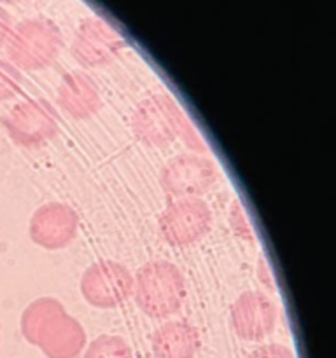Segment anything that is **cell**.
I'll list each match as a JSON object with an SVG mask.
<instances>
[{
  "label": "cell",
  "mask_w": 336,
  "mask_h": 358,
  "mask_svg": "<svg viewBox=\"0 0 336 358\" xmlns=\"http://www.w3.org/2000/svg\"><path fill=\"white\" fill-rule=\"evenodd\" d=\"M79 289L88 304L98 310H112L133 296V275L121 262H94L80 276Z\"/></svg>",
  "instance_id": "obj_4"
},
{
  "label": "cell",
  "mask_w": 336,
  "mask_h": 358,
  "mask_svg": "<svg viewBox=\"0 0 336 358\" xmlns=\"http://www.w3.org/2000/svg\"><path fill=\"white\" fill-rule=\"evenodd\" d=\"M10 31H13V20H10L9 13L0 6V48L9 41Z\"/></svg>",
  "instance_id": "obj_19"
},
{
  "label": "cell",
  "mask_w": 336,
  "mask_h": 358,
  "mask_svg": "<svg viewBox=\"0 0 336 358\" xmlns=\"http://www.w3.org/2000/svg\"><path fill=\"white\" fill-rule=\"evenodd\" d=\"M59 108L77 121L90 119L100 110L102 96L98 86L86 73H66L56 90Z\"/></svg>",
  "instance_id": "obj_11"
},
{
  "label": "cell",
  "mask_w": 336,
  "mask_h": 358,
  "mask_svg": "<svg viewBox=\"0 0 336 358\" xmlns=\"http://www.w3.org/2000/svg\"><path fill=\"white\" fill-rule=\"evenodd\" d=\"M4 128L14 143L21 147H41L58 135V117L48 100L34 98L18 103L4 119Z\"/></svg>",
  "instance_id": "obj_5"
},
{
  "label": "cell",
  "mask_w": 336,
  "mask_h": 358,
  "mask_svg": "<svg viewBox=\"0 0 336 358\" xmlns=\"http://www.w3.org/2000/svg\"><path fill=\"white\" fill-rule=\"evenodd\" d=\"M202 346L198 329L184 320H172L156 329L150 348L156 358H192Z\"/></svg>",
  "instance_id": "obj_13"
},
{
  "label": "cell",
  "mask_w": 336,
  "mask_h": 358,
  "mask_svg": "<svg viewBox=\"0 0 336 358\" xmlns=\"http://www.w3.org/2000/svg\"><path fill=\"white\" fill-rule=\"evenodd\" d=\"M276 324L275 303L262 292H244L231 306V325L244 341H261Z\"/></svg>",
  "instance_id": "obj_10"
},
{
  "label": "cell",
  "mask_w": 336,
  "mask_h": 358,
  "mask_svg": "<svg viewBox=\"0 0 336 358\" xmlns=\"http://www.w3.org/2000/svg\"><path fill=\"white\" fill-rule=\"evenodd\" d=\"M63 38L49 20H24L13 28L7 41V55L16 69L37 72L48 69L62 51Z\"/></svg>",
  "instance_id": "obj_3"
},
{
  "label": "cell",
  "mask_w": 336,
  "mask_h": 358,
  "mask_svg": "<svg viewBox=\"0 0 336 358\" xmlns=\"http://www.w3.org/2000/svg\"><path fill=\"white\" fill-rule=\"evenodd\" d=\"M66 313L65 306L59 303L55 297H38V299L31 301L27 308H24L23 315H21V334L27 339L30 345H37L38 338L42 332L52 324L58 317Z\"/></svg>",
  "instance_id": "obj_14"
},
{
  "label": "cell",
  "mask_w": 336,
  "mask_h": 358,
  "mask_svg": "<svg viewBox=\"0 0 336 358\" xmlns=\"http://www.w3.org/2000/svg\"><path fill=\"white\" fill-rule=\"evenodd\" d=\"M217 180L216 164L196 152L181 154L168 161L160 175V184L170 198H200Z\"/></svg>",
  "instance_id": "obj_6"
},
{
  "label": "cell",
  "mask_w": 336,
  "mask_h": 358,
  "mask_svg": "<svg viewBox=\"0 0 336 358\" xmlns=\"http://www.w3.org/2000/svg\"><path fill=\"white\" fill-rule=\"evenodd\" d=\"M212 212L202 198L174 199L160 217V233L172 247H189L206 236Z\"/></svg>",
  "instance_id": "obj_7"
},
{
  "label": "cell",
  "mask_w": 336,
  "mask_h": 358,
  "mask_svg": "<svg viewBox=\"0 0 336 358\" xmlns=\"http://www.w3.org/2000/svg\"><path fill=\"white\" fill-rule=\"evenodd\" d=\"M247 358H296L287 346L284 345H265L251 353Z\"/></svg>",
  "instance_id": "obj_18"
},
{
  "label": "cell",
  "mask_w": 336,
  "mask_h": 358,
  "mask_svg": "<svg viewBox=\"0 0 336 358\" xmlns=\"http://www.w3.org/2000/svg\"><path fill=\"white\" fill-rule=\"evenodd\" d=\"M132 128L136 138L153 149H167L181 138L195 152H206V145L189 119L167 93L144 98L132 115Z\"/></svg>",
  "instance_id": "obj_1"
},
{
  "label": "cell",
  "mask_w": 336,
  "mask_h": 358,
  "mask_svg": "<svg viewBox=\"0 0 336 358\" xmlns=\"http://www.w3.org/2000/svg\"><path fill=\"white\" fill-rule=\"evenodd\" d=\"M231 226H233L234 233L238 236L244 238V240L254 241V229L248 224L244 208H241V205L238 201H234L233 206H231Z\"/></svg>",
  "instance_id": "obj_17"
},
{
  "label": "cell",
  "mask_w": 336,
  "mask_h": 358,
  "mask_svg": "<svg viewBox=\"0 0 336 358\" xmlns=\"http://www.w3.org/2000/svg\"><path fill=\"white\" fill-rule=\"evenodd\" d=\"M35 346L48 358H77L86 346V331L79 320L63 313L42 332Z\"/></svg>",
  "instance_id": "obj_12"
},
{
  "label": "cell",
  "mask_w": 336,
  "mask_h": 358,
  "mask_svg": "<svg viewBox=\"0 0 336 358\" xmlns=\"http://www.w3.org/2000/svg\"><path fill=\"white\" fill-rule=\"evenodd\" d=\"M258 273H259V280H261L262 285L270 287V289H275V283H273V276L272 273H270V268H268V262L265 261V257L259 259L258 262Z\"/></svg>",
  "instance_id": "obj_20"
},
{
  "label": "cell",
  "mask_w": 336,
  "mask_h": 358,
  "mask_svg": "<svg viewBox=\"0 0 336 358\" xmlns=\"http://www.w3.org/2000/svg\"><path fill=\"white\" fill-rule=\"evenodd\" d=\"M133 297L147 317L163 320L181 310L186 278L170 261H150L133 276Z\"/></svg>",
  "instance_id": "obj_2"
},
{
  "label": "cell",
  "mask_w": 336,
  "mask_h": 358,
  "mask_svg": "<svg viewBox=\"0 0 336 358\" xmlns=\"http://www.w3.org/2000/svg\"><path fill=\"white\" fill-rule=\"evenodd\" d=\"M0 2L2 3H18V2H21V0H0Z\"/></svg>",
  "instance_id": "obj_21"
},
{
  "label": "cell",
  "mask_w": 336,
  "mask_h": 358,
  "mask_svg": "<svg viewBox=\"0 0 336 358\" xmlns=\"http://www.w3.org/2000/svg\"><path fill=\"white\" fill-rule=\"evenodd\" d=\"M21 80L23 77L20 69H16L10 62L0 59V101L16 96L21 90Z\"/></svg>",
  "instance_id": "obj_16"
},
{
  "label": "cell",
  "mask_w": 336,
  "mask_h": 358,
  "mask_svg": "<svg viewBox=\"0 0 336 358\" xmlns=\"http://www.w3.org/2000/svg\"><path fill=\"white\" fill-rule=\"evenodd\" d=\"M84 358H133V352L121 336L102 334L90 343Z\"/></svg>",
  "instance_id": "obj_15"
},
{
  "label": "cell",
  "mask_w": 336,
  "mask_h": 358,
  "mask_svg": "<svg viewBox=\"0 0 336 358\" xmlns=\"http://www.w3.org/2000/svg\"><path fill=\"white\" fill-rule=\"evenodd\" d=\"M125 48V38L102 17L83 21L74 37L72 56L84 69H97L111 63Z\"/></svg>",
  "instance_id": "obj_9"
},
{
  "label": "cell",
  "mask_w": 336,
  "mask_h": 358,
  "mask_svg": "<svg viewBox=\"0 0 336 358\" xmlns=\"http://www.w3.org/2000/svg\"><path fill=\"white\" fill-rule=\"evenodd\" d=\"M79 215L66 203L51 201L37 208L28 224V236L44 250H62L77 236Z\"/></svg>",
  "instance_id": "obj_8"
}]
</instances>
